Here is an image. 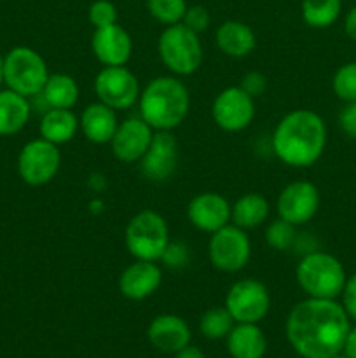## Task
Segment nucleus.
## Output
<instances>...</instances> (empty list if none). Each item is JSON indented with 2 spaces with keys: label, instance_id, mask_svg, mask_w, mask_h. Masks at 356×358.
Here are the masks:
<instances>
[{
  "label": "nucleus",
  "instance_id": "20",
  "mask_svg": "<svg viewBox=\"0 0 356 358\" xmlns=\"http://www.w3.org/2000/svg\"><path fill=\"white\" fill-rule=\"evenodd\" d=\"M79 126L89 142L101 145V143H110L119 122L114 108L98 101L84 108Z\"/></svg>",
  "mask_w": 356,
  "mask_h": 358
},
{
  "label": "nucleus",
  "instance_id": "42",
  "mask_svg": "<svg viewBox=\"0 0 356 358\" xmlns=\"http://www.w3.org/2000/svg\"><path fill=\"white\" fill-rule=\"evenodd\" d=\"M332 358H349L348 355H341V353H339V355H335V357H332Z\"/></svg>",
  "mask_w": 356,
  "mask_h": 358
},
{
  "label": "nucleus",
  "instance_id": "27",
  "mask_svg": "<svg viewBox=\"0 0 356 358\" xmlns=\"http://www.w3.org/2000/svg\"><path fill=\"white\" fill-rule=\"evenodd\" d=\"M341 14V0H302V17L309 27L327 28Z\"/></svg>",
  "mask_w": 356,
  "mask_h": 358
},
{
  "label": "nucleus",
  "instance_id": "4",
  "mask_svg": "<svg viewBox=\"0 0 356 358\" xmlns=\"http://www.w3.org/2000/svg\"><path fill=\"white\" fill-rule=\"evenodd\" d=\"M295 278L300 289L314 299H335L346 285L342 264L325 252H311L300 259Z\"/></svg>",
  "mask_w": 356,
  "mask_h": 358
},
{
  "label": "nucleus",
  "instance_id": "35",
  "mask_svg": "<svg viewBox=\"0 0 356 358\" xmlns=\"http://www.w3.org/2000/svg\"><path fill=\"white\" fill-rule=\"evenodd\" d=\"M161 261H164V264L170 266V268H178V266L187 264L188 261V250L184 243H171L168 245V248L164 250Z\"/></svg>",
  "mask_w": 356,
  "mask_h": 358
},
{
  "label": "nucleus",
  "instance_id": "3",
  "mask_svg": "<svg viewBox=\"0 0 356 358\" xmlns=\"http://www.w3.org/2000/svg\"><path fill=\"white\" fill-rule=\"evenodd\" d=\"M140 115L154 131H171L187 117L191 94L177 77H156L140 93Z\"/></svg>",
  "mask_w": 356,
  "mask_h": 358
},
{
  "label": "nucleus",
  "instance_id": "31",
  "mask_svg": "<svg viewBox=\"0 0 356 358\" xmlns=\"http://www.w3.org/2000/svg\"><path fill=\"white\" fill-rule=\"evenodd\" d=\"M334 91L341 100L356 101V63L341 66L334 77Z\"/></svg>",
  "mask_w": 356,
  "mask_h": 358
},
{
  "label": "nucleus",
  "instance_id": "21",
  "mask_svg": "<svg viewBox=\"0 0 356 358\" xmlns=\"http://www.w3.org/2000/svg\"><path fill=\"white\" fill-rule=\"evenodd\" d=\"M216 48L230 58H244L257 45V37L246 23L225 21L218 27L215 35Z\"/></svg>",
  "mask_w": 356,
  "mask_h": 358
},
{
  "label": "nucleus",
  "instance_id": "24",
  "mask_svg": "<svg viewBox=\"0 0 356 358\" xmlns=\"http://www.w3.org/2000/svg\"><path fill=\"white\" fill-rule=\"evenodd\" d=\"M79 129V119L70 108H51L40 121V136L54 145L70 142Z\"/></svg>",
  "mask_w": 356,
  "mask_h": 358
},
{
  "label": "nucleus",
  "instance_id": "41",
  "mask_svg": "<svg viewBox=\"0 0 356 358\" xmlns=\"http://www.w3.org/2000/svg\"><path fill=\"white\" fill-rule=\"evenodd\" d=\"M3 83V58L2 55H0V84Z\"/></svg>",
  "mask_w": 356,
  "mask_h": 358
},
{
  "label": "nucleus",
  "instance_id": "36",
  "mask_svg": "<svg viewBox=\"0 0 356 358\" xmlns=\"http://www.w3.org/2000/svg\"><path fill=\"white\" fill-rule=\"evenodd\" d=\"M339 122H341V128L346 135L356 138V101H349L342 108L341 115H339Z\"/></svg>",
  "mask_w": 356,
  "mask_h": 358
},
{
  "label": "nucleus",
  "instance_id": "17",
  "mask_svg": "<svg viewBox=\"0 0 356 358\" xmlns=\"http://www.w3.org/2000/svg\"><path fill=\"white\" fill-rule=\"evenodd\" d=\"M91 49L105 66H124L133 52V41L128 31L117 23L96 28L91 37Z\"/></svg>",
  "mask_w": 356,
  "mask_h": 358
},
{
  "label": "nucleus",
  "instance_id": "40",
  "mask_svg": "<svg viewBox=\"0 0 356 358\" xmlns=\"http://www.w3.org/2000/svg\"><path fill=\"white\" fill-rule=\"evenodd\" d=\"M344 352L349 358H356V327L349 329L348 339H346L344 345Z\"/></svg>",
  "mask_w": 356,
  "mask_h": 358
},
{
  "label": "nucleus",
  "instance_id": "2",
  "mask_svg": "<svg viewBox=\"0 0 356 358\" xmlns=\"http://www.w3.org/2000/svg\"><path fill=\"white\" fill-rule=\"evenodd\" d=\"M327 128L316 112L297 108L286 114L272 133V150L292 168H307L321 157Z\"/></svg>",
  "mask_w": 356,
  "mask_h": 358
},
{
  "label": "nucleus",
  "instance_id": "39",
  "mask_svg": "<svg viewBox=\"0 0 356 358\" xmlns=\"http://www.w3.org/2000/svg\"><path fill=\"white\" fill-rule=\"evenodd\" d=\"M346 34H348L349 38H353V41L356 42V7H353L351 10L348 13V16H346Z\"/></svg>",
  "mask_w": 356,
  "mask_h": 358
},
{
  "label": "nucleus",
  "instance_id": "29",
  "mask_svg": "<svg viewBox=\"0 0 356 358\" xmlns=\"http://www.w3.org/2000/svg\"><path fill=\"white\" fill-rule=\"evenodd\" d=\"M147 9L154 20L170 27V24L181 23L187 10V2L185 0H147Z\"/></svg>",
  "mask_w": 356,
  "mask_h": 358
},
{
  "label": "nucleus",
  "instance_id": "11",
  "mask_svg": "<svg viewBox=\"0 0 356 358\" xmlns=\"http://www.w3.org/2000/svg\"><path fill=\"white\" fill-rule=\"evenodd\" d=\"M94 93L101 103L124 110L140 100V83L126 66H103L94 79Z\"/></svg>",
  "mask_w": 356,
  "mask_h": 358
},
{
  "label": "nucleus",
  "instance_id": "34",
  "mask_svg": "<svg viewBox=\"0 0 356 358\" xmlns=\"http://www.w3.org/2000/svg\"><path fill=\"white\" fill-rule=\"evenodd\" d=\"M239 87L244 93L250 94L251 98H257L260 96V94H264L265 90H267V79H265L264 73L260 72H248L244 73L243 79H241Z\"/></svg>",
  "mask_w": 356,
  "mask_h": 358
},
{
  "label": "nucleus",
  "instance_id": "1",
  "mask_svg": "<svg viewBox=\"0 0 356 358\" xmlns=\"http://www.w3.org/2000/svg\"><path fill=\"white\" fill-rule=\"evenodd\" d=\"M349 318L334 299L300 301L286 318V339L302 358H332L344 350Z\"/></svg>",
  "mask_w": 356,
  "mask_h": 358
},
{
  "label": "nucleus",
  "instance_id": "13",
  "mask_svg": "<svg viewBox=\"0 0 356 358\" xmlns=\"http://www.w3.org/2000/svg\"><path fill=\"white\" fill-rule=\"evenodd\" d=\"M320 208V192L314 184L297 180L286 185L278 196V215L292 226H302L316 215Z\"/></svg>",
  "mask_w": 356,
  "mask_h": 358
},
{
  "label": "nucleus",
  "instance_id": "32",
  "mask_svg": "<svg viewBox=\"0 0 356 358\" xmlns=\"http://www.w3.org/2000/svg\"><path fill=\"white\" fill-rule=\"evenodd\" d=\"M87 17H89V23L93 24L94 30L110 27V24L117 23V9L110 0H94L87 10Z\"/></svg>",
  "mask_w": 356,
  "mask_h": 358
},
{
  "label": "nucleus",
  "instance_id": "37",
  "mask_svg": "<svg viewBox=\"0 0 356 358\" xmlns=\"http://www.w3.org/2000/svg\"><path fill=\"white\" fill-rule=\"evenodd\" d=\"M342 308L348 317L356 320V275L351 276L342 289Z\"/></svg>",
  "mask_w": 356,
  "mask_h": 358
},
{
  "label": "nucleus",
  "instance_id": "5",
  "mask_svg": "<svg viewBox=\"0 0 356 358\" xmlns=\"http://www.w3.org/2000/svg\"><path fill=\"white\" fill-rule=\"evenodd\" d=\"M161 62L175 76H192L202 63V45L199 35L184 23L164 28L157 42Z\"/></svg>",
  "mask_w": 356,
  "mask_h": 358
},
{
  "label": "nucleus",
  "instance_id": "10",
  "mask_svg": "<svg viewBox=\"0 0 356 358\" xmlns=\"http://www.w3.org/2000/svg\"><path fill=\"white\" fill-rule=\"evenodd\" d=\"M251 255V243L244 229L227 224L222 229L212 233L209 238V261L218 271L237 273L248 264Z\"/></svg>",
  "mask_w": 356,
  "mask_h": 358
},
{
  "label": "nucleus",
  "instance_id": "19",
  "mask_svg": "<svg viewBox=\"0 0 356 358\" xmlns=\"http://www.w3.org/2000/svg\"><path fill=\"white\" fill-rule=\"evenodd\" d=\"M149 341L164 353H177L191 345V329L184 318L177 315H159L149 325Z\"/></svg>",
  "mask_w": 356,
  "mask_h": 358
},
{
  "label": "nucleus",
  "instance_id": "33",
  "mask_svg": "<svg viewBox=\"0 0 356 358\" xmlns=\"http://www.w3.org/2000/svg\"><path fill=\"white\" fill-rule=\"evenodd\" d=\"M181 23H184L185 27L191 28L192 31H195V34L199 35L201 31H205L206 28L209 27L208 9H206V7H202V6L187 7V10H185Z\"/></svg>",
  "mask_w": 356,
  "mask_h": 358
},
{
  "label": "nucleus",
  "instance_id": "38",
  "mask_svg": "<svg viewBox=\"0 0 356 358\" xmlns=\"http://www.w3.org/2000/svg\"><path fill=\"white\" fill-rule=\"evenodd\" d=\"M175 358H206V357H205V353H202L201 348H198V346L187 345V346H184L181 350H178L177 353H175Z\"/></svg>",
  "mask_w": 356,
  "mask_h": 358
},
{
  "label": "nucleus",
  "instance_id": "7",
  "mask_svg": "<svg viewBox=\"0 0 356 358\" xmlns=\"http://www.w3.org/2000/svg\"><path fill=\"white\" fill-rule=\"evenodd\" d=\"M49 70L44 58L31 48L10 49L3 58V83L7 90L23 96H35L42 93L49 79Z\"/></svg>",
  "mask_w": 356,
  "mask_h": 358
},
{
  "label": "nucleus",
  "instance_id": "23",
  "mask_svg": "<svg viewBox=\"0 0 356 358\" xmlns=\"http://www.w3.org/2000/svg\"><path fill=\"white\" fill-rule=\"evenodd\" d=\"M30 119V103L27 96L16 91H0V136L20 133Z\"/></svg>",
  "mask_w": 356,
  "mask_h": 358
},
{
  "label": "nucleus",
  "instance_id": "22",
  "mask_svg": "<svg viewBox=\"0 0 356 358\" xmlns=\"http://www.w3.org/2000/svg\"><path fill=\"white\" fill-rule=\"evenodd\" d=\"M227 350L232 358H262L267 339L257 324H237L227 336Z\"/></svg>",
  "mask_w": 356,
  "mask_h": 358
},
{
  "label": "nucleus",
  "instance_id": "12",
  "mask_svg": "<svg viewBox=\"0 0 356 358\" xmlns=\"http://www.w3.org/2000/svg\"><path fill=\"white\" fill-rule=\"evenodd\" d=\"M212 115L215 124L223 131H243L255 117V101L239 86L227 87L213 100Z\"/></svg>",
  "mask_w": 356,
  "mask_h": 358
},
{
  "label": "nucleus",
  "instance_id": "15",
  "mask_svg": "<svg viewBox=\"0 0 356 358\" xmlns=\"http://www.w3.org/2000/svg\"><path fill=\"white\" fill-rule=\"evenodd\" d=\"M178 164V142L171 131H156L142 157V171L149 180L164 182L175 173Z\"/></svg>",
  "mask_w": 356,
  "mask_h": 358
},
{
  "label": "nucleus",
  "instance_id": "6",
  "mask_svg": "<svg viewBox=\"0 0 356 358\" xmlns=\"http://www.w3.org/2000/svg\"><path fill=\"white\" fill-rule=\"evenodd\" d=\"M126 248L140 261H161L170 245V229L163 215L152 210L136 213L126 226Z\"/></svg>",
  "mask_w": 356,
  "mask_h": 358
},
{
  "label": "nucleus",
  "instance_id": "9",
  "mask_svg": "<svg viewBox=\"0 0 356 358\" xmlns=\"http://www.w3.org/2000/svg\"><path fill=\"white\" fill-rule=\"evenodd\" d=\"M271 306L267 287L253 278L234 283L225 296V308L236 324H258Z\"/></svg>",
  "mask_w": 356,
  "mask_h": 358
},
{
  "label": "nucleus",
  "instance_id": "16",
  "mask_svg": "<svg viewBox=\"0 0 356 358\" xmlns=\"http://www.w3.org/2000/svg\"><path fill=\"white\" fill-rule=\"evenodd\" d=\"M232 206L216 192H201L194 196L187 206V219L195 229L215 233L230 222Z\"/></svg>",
  "mask_w": 356,
  "mask_h": 358
},
{
  "label": "nucleus",
  "instance_id": "30",
  "mask_svg": "<svg viewBox=\"0 0 356 358\" xmlns=\"http://www.w3.org/2000/svg\"><path fill=\"white\" fill-rule=\"evenodd\" d=\"M265 241H267L272 250H288L295 243V226H292V224L283 219L274 220L265 229Z\"/></svg>",
  "mask_w": 356,
  "mask_h": 358
},
{
  "label": "nucleus",
  "instance_id": "8",
  "mask_svg": "<svg viewBox=\"0 0 356 358\" xmlns=\"http://www.w3.org/2000/svg\"><path fill=\"white\" fill-rule=\"evenodd\" d=\"M61 164L58 145L45 138L28 142L17 156V173L28 185H45L56 177Z\"/></svg>",
  "mask_w": 356,
  "mask_h": 358
},
{
  "label": "nucleus",
  "instance_id": "28",
  "mask_svg": "<svg viewBox=\"0 0 356 358\" xmlns=\"http://www.w3.org/2000/svg\"><path fill=\"white\" fill-rule=\"evenodd\" d=\"M234 318L229 313L225 306L223 308H212V310L206 311L205 315L199 320V331L205 338L208 339H222L229 336V332L234 327Z\"/></svg>",
  "mask_w": 356,
  "mask_h": 358
},
{
  "label": "nucleus",
  "instance_id": "25",
  "mask_svg": "<svg viewBox=\"0 0 356 358\" xmlns=\"http://www.w3.org/2000/svg\"><path fill=\"white\" fill-rule=\"evenodd\" d=\"M269 217V203L267 199L257 192H246L241 196L232 206L230 212V220L234 226L241 229H255L260 224L265 222Z\"/></svg>",
  "mask_w": 356,
  "mask_h": 358
},
{
  "label": "nucleus",
  "instance_id": "14",
  "mask_svg": "<svg viewBox=\"0 0 356 358\" xmlns=\"http://www.w3.org/2000/svg\"><path fill=\"white\" fill-rule=\"evenodd\" d=\"M154 138V129L142 117L126 119L117 126L110 140L112 152L121 163L142 161Z\"/></svg>",
  "mask_w": 356,
  "mask_h": 358
},
{
  "label": "nucleus",
  "instance_id": "26",
  "mask_svg": "<svg viewBox=\"0 0 356 358\" xmlns=\"http://www.w3.org/2000/svg\"><path fill=\"white\" fill-rule=\"evenodd\" d=\"M79 84L72 76L52 73L49 76L42 96L51 108H72L79 101Z\"/></svg>",
  "mask_w": 356,
  "mask_h": 358
},
{
  "label": "nucleus",
  "instance_id": "18",
  "mask_svg": "<svg viewBox=\"0 0 356 358\" xmlns=\"http://www.w3.org/2000/svg\"><path fill=\"white\" fill-rule=\"evenodd\" d=\"M163 283V271L152 261L133 262L119 276V290L126 299L143 301L152 296Z\"/></svg>",
  "mask_w": 356,
  "mask_h": 358
}]
</instances>
